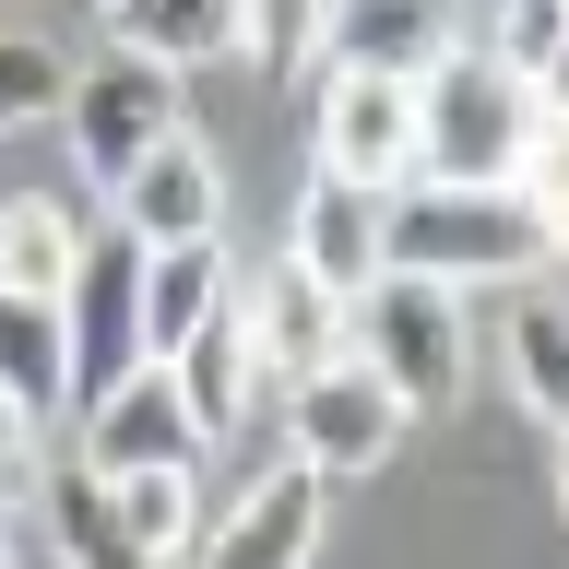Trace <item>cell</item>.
Segmentation results:
<instances>
[{
  "mask_svg": "<svg viewBox=\"0 0 569 569\" xmlns=\"http://www.w3.org/2000/svg\"><path fill=\"white\" fill-rule=\"evenodd\" d=\"M0 569H12V533H0Z\"/></svg>",
  "mask_w": 569,
  "mask_h": 569,
  "instance_id": "obj_26",
  "label": "cell"
},
{
  "mask_svg": "<svg viewBox=\"0 0 569 569\" xmlns=\"http://www.w3.org/2000/svg\"><path fill=\"white\" fill-rule=\"evenodd\" d=\"M60 119H71V154H83L96 178H119L142 142L178 131V71H167V60H131V48H107L96 71H71V83H60Z\"/></svg>",
  "mask_w": 569,
  "mask_h": 569,
  "instance_id": "obj_6",
  "label": "cell"
},
{
  "mask_svg": "<svg viewBox=\"0 0 569 569\" xmlns=\"http://www.w3.org/2000/svg\"><path fill=\"white\" fill-rule=\"evenodd\" d=\"M36 427H48V416H24V403L0 391V510H12V498L36 487V475H48V451H36Z\"/></svg>",
  "mask_w": 569,
  "mask_h": 569,
  "instance_id": "obj_25",
  "label": "cell"
},
{
  "mask_svg": "<svg viewBox=\"0 0 569 569\" xmlns=\"http://www.w3.org/2000/svg\"><path fill=\"white\" fill-rule=\"evenodd\" d=\"M510 391L546 427L569 416V309L546 297V273H522V297H510Z\"/></svg>",
  "mask_w": 569,
  "mask_h": 569,
  "instance_id": "obj_19",
  "label": "cell"
},
{
  "mask_svg": "<svg viewBox=\"0 0 569 569\" xmlns=\"http://www.w3.org/2000/svg\"><path fill=\"white\" fill-rule=\"evenodd\" d=\"M320 178L403 190L416 178V83H391V71H320Z\"/></svg>",
  "mask_w": 569,
  "mask_h": 569,
  "instance_id": "obj_8",
  "label": "cell"
},
{
  "mask_svg": "<svg viewBox=\"0 0 569 569\" xmlns=\"http://www.w3.org/2000/svg\"><path fill=\"white\" fill-rule=\"evenodd\" d=\"M202 416H190V391L167 380V356H142L131 380L119 391H96V403H83V462H96V475H131V462H190V475H202Z\"/></svg>",
  "mask_w": 569,
  "mask_h": 569,
  "instance_id": "obj_11",
  "label": "cell"
},
{
  "mask_svg": "<svg viewBox=\"0 0 569 569\" xmlns=\"http://www.w3.org/2000/svg\"><path fill=\"white\" fill-rule=\"evenodd\" d=\"M320 510H332V475L320 462H273L226 522L190 533V569H309L320 558Z\"/></svg>",
  "mask_w": 569,
  "mask_h": 569,
  "instance_id": "obj_7",
  "label": "cell"
},
{
  "mask_svg": "<svg viewBox=\"0 0 569 569\" xmlns=\"http://www.w3.org/2000/svg\"><path fill=\"white\" fill-rule=\"evenodd\" d=\"M107 190H119V238H142V249L226 238V167H213V142H190V131L142 142L131 167L107 178Z\"/></svg>",
  "mask_w": 569,
  "mask_h": 569,
  "instance_id": "obj_9",
  "label": "cell"
},
{
  "mask_svg": "<svg viewBox=\"0 0 569 569\" xmlns=\"http://www.w3.org/2000/svg\"><path fill=\"white\" fill-rule=\"evenodd\" d=\"M238 297L226 273V238H178V249H142V356H178L213 309Z\"/></svg>",
  "mask_w": 569,
  "mask_h": 569,
  "instance_id": "obj_14",
  "label": "cell"
},
{
  "mask_svg": "<svg viewBox=\"0 0 569 569\" xmlns=\"http://www.w3.org/2000/svg\"><path fill=\"white\" fill-rule=\"evenodd\" d=\"M416 178H522L558 202V96H533L487 48L416 71Z\"/></svg>",
  "mask_w": 569,
  "mask_h": 569,
  "instance_id": "obj_2",
  "label": "cell"
},
{
  "mask_svg": "<svg viewBox=\"0 0 569 569\" xmlns=\"http://www.w3.org/2000/svg\"><path fill=\"white\" fill-rule=\"evenodd\" d=\"M249 24V0H107V48H131V60H167V71H202L226 60Z\"/></svg>",
  "mask_w": 569,
  "mask_h": 569,
  "instance_id": "obj_15",
  "label": "cell"
},
{
  "mask_svg": "<svg viewBox=\"0 0 569 569\" xmlns=\"http://www.w3.org/2000/svg\"><path fill=\"white\" fill-rule=\"evenodd\" d=\"M36 498H48V546H60V569H154L119 533V498H107L96 462H60V475H36Z\"/></svg>",
  "mask_w": 569,
  "mask_h": 569,
  "instance_id": "obj_17",
  "label": "cell"
},
{
  "mask_svg": "<svg viewBox=\"0 0 569 569\" xmlns=\"http://www.w3.org/2000/svg\"><path fill=\"white\" fill-rule=\"evenodd\" d=\"M403 427H416V416H403V403L380 391V368H356V356L284 380V451L320 462V475H380Z\"/></svg>",
  "mask_w": 569,
  "mask_h": 569,
  "instance_id": "obj_5",
  "label": "cell"
},
{
  "mask_svg": "<svg viewBox=\"0 0 569 569\" xmlns=\"http://www.w3.org/2000/svg\"><path fill=\"white\" fill-rule=\"evenodd\" d=\"M309 36H320V0H249L238 48H249V60H273V71H297V60H309Z\"/></svg>",
  "mask_w": 569,
  "mask_h": 569,
  "instance_id": "obj_24",
  "label": "cell"
},
{
  "mask_svg": "<svg viewBox=\"0 0 569 569\" xmlns=\"http://www.w3.org/2000/svg\"><path fill=\"white\" fill-rule=\"evenodd\" d=\"M284 261L320 273L332 297H356V284L380 273V190H356V178H309V190H297V238H284Z\"/></svg>",
  "mask_w": 569,
  "mask_h": 569,
  "instance_id": "obj_13",
  "label": "cell"
},
{
  "mask_svg": "<svg viewBox=\"0 0 569 569\" xmlns=\"http://www.w3.org/2000/svg\"><path fill=\"white\" fill-rule=\"evenodd\" d=\"M167 380L190 391V416H202V439H226V427H238L249 403H261V356H249V320H238V297H226V309H213L202 332H190V345L167 356Z\"/></svg>",
  "mask_w": 569,
  "mask_h": 569,
  "instance_id": "obj_16",
  "label": "cell"
},
{
  "mask_svg": "<svg viewBox=\"0 0 569 569\" xmlns=\"http://www.w3.org/2000/svg\"><path fill=\"white\" fill-rule=\"evenodd\" d=\"M60 416H83L96 391H119L142 368V238H83L60 273Z\"/></svg>",
  "mask_w": 569,
  "mask_h": 569,
  "instance_id": "obj_4",
  "label": "cell"
},
{
  "mask_svg": "<svg viewBox=\"0 0 569 569\" xmlns=\"http://www.w3.org/2000/svg\"><path fill=\"white\" fill-rule=\"evenodd\" d=\"M569 238V202L522 190V178H403L380 190V273H427V284H522L546 273Z\"/></svg>",
  "mask_w": 569,
  "mask_h": 569,
  "instance_id": "obj_1",
  "label": "cell"
},
{
  "mask_svg": "<svg viewBox=\"0 0 569 569\" xmlns=\"http://www.w3.org/2000/svg\"><path fill=\"white\" fill-rule=\"evenodd\" d=\"M238 320H249V356H261V380H273V391L345 356V297H332L320 273H297V261H273V273L249 284Z\"/></svg>",
  "mask_w": 569,
  "mask_h": 569,
  "instance_id": "obj_12",
  "label": "cell"
},
{
  "mask_svg": "<svg viewBox=\"0 0 569 569\" xmlns=\"http://www.w3.org/2000/svg\"><path fill=\"white\" fill-rule=\"evenodd\" d=\"M60 83H71V60L48 48V36H0V131L60 119Z\"/></svg>",
  "mask_w": 569,
  "mask_h": 569,
  "instance_id": "obj_23",
  "label": "cell"
},
{
  "mask_svg": "<svg viewBox=\"0 0 569 569\" xmlns=\"http://www.w3.org/2000/svg\"><path fill=\"white\" fill-rule=\"evenodd\" d=\"M451 48H462V0H320V36H309L320 71H391V83H416Z\"/></svg>",
  "mask_w": 569,
  "mask_h": 569,
  "instance_id": "obj_10",
  "label": "cell"
},
{
  "mask_svg": "<svg viewBox=\"0 0 569 569\" xmlns=\"http://www.w3.org/2000/svg\"><path fill=\"white\" fill-rule=\"evenodd\" d=\"M345 356L380 368V391L403 416H439L462 391V297L427 273H368L345 297Z\"/></svg>",
  "mask_w": 569,
  "mask_h": 569,
  "instance_id": "obj_3",
  "label": "cell"
},
{
  "mask_svg": "<svg viewBox=\"0 0 569 569\" xmlns=\"http://www.w3.org/2000/svg\"><path fill=\"white\" fill-rule=\"evenodd\" d=\"M558 48H569V0H498V24H487V60L510 71V83L558 96Z\"/></svg>",
  "mask_w": 569,
  "mask_h": 569,
  "instance_id": "obj_22",
  "label": "cell"
},
{
  "mask_svg": "<svg viewBox=\"0 0 569 569\" xmlns=\"http://www.w3.org/2000/svg\"><path fill=\"white\" fill-rule=\"evenodd\" d=\"M71 249H83V226H71L60 202H0V284H12V297H60Z\"/></svg>",
  "mask_w": 569,
  "mask_h": 569,
  "instance_id": "obj_21",
  "label": "cell"
},
{
  "mask_svg": "<svg viewBox=\"0 0 569 569\" xmlns=\"http://www.w3.org/2000/svg\"><path fill=\"white\" fill-rule=\"evenodd\" d=\"M0 391L24 416H60V309L12 297V284H0Z\"/></svg>",
  "mask_w": 569,
  "mask_h": 569,
  "instance_id": "obj_20",
  "label": "cell"
},
{
  "mask_svg": "<svg viewBox=\"0 0 569 569\" xmlns=\"http://www.w3.org/2000/svg\"><path fill=\"white\" fill-rule=\"evenodd\" d=\"M107 498H119V533H131L154 569L190 558V533H202V475H190V462H131V475H107Z\"/></svg>",
  "mask_w": 569,
  "mask_h": 569,
  "instance_id": "obj_18",
  "label": "cell"
}]
</instances>
